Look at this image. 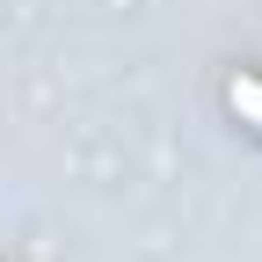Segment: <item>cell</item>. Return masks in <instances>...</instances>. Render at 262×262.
Instances as JSON below:
<instances>
[{
    "label": "cell",
    "mask_w": 262,
    "mask_h": 262,
    "mask_svg": "<svg viewBox=\"0 0 262 262\" xmlns=\"http://www.w3.org/2000/svg\"><path fill=\"white\" fill-rule=\"evenodd\" d=\"M226 102H233V117H241V124H255V131H262V80H248V73H241V80H226Z\"/></svg>",
    "instance_id": "1"
}]
</instances>
